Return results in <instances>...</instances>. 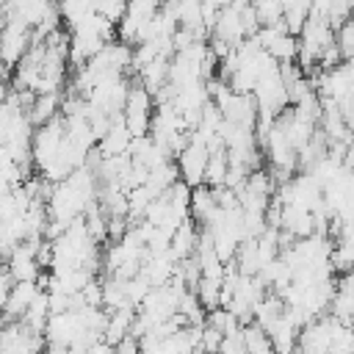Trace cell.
I'll return each instance as SVG.
<instances>
[{"label":"cell","mask_w":354,"mask_h":354,"mask_svg":"<svg viewBox=\"0 0 354 354\" xmlns=\"http://www.w3.org/2000/svg\"><path fill=\"white\" fill-rule=\"evenodd\" d=\"M86 354H116V351H113V346H111V343H105V340H97V343H94V346L86 351Z\"/></svg>","instance_id":"24"},{"label":"cell","mask_w":354,"mask_h":354,"mask_svg":"<svg viewBox=\"0 0 354 354\" xmlns=\"http://www.w3.org/2000/svg\"><path fill=\"white\" fill-rule=\"evenodd\" d=\"M177 313L188 321V324H194V326H202L205 324V307H202V301L196 299V293L188 288L183 296H180V304H177Z\"/></svg>","instance_id":"14"},{"label":"cell","mask_w":354,"mask_h":354,"mask_svg":"<svg viewBox=\"0 0 354 354\" xmlns=\"http://www.w3.org/2000/svg\"><path fill=\"white\" fill-rule=\"evenodd\" d=\"M30 44H33V28L25 25L22 19L6 17V25H3V33H0V58H3V64L17 66Z\"/></svg>","instance_id":"2"},{"label":"cell","mask_w":354,"mask_h":354,"mask_svg":"<svg viewBox=\"0 0 354 354\" xmlns=\"http://www.w3.org/2000/svg\"><path fill=\"white\" fill-rule=\"evenodd\" d=\"M130 141H133V136H130V130L124 127V116L122 113H116L113 119H111V127H108V133L97 141V152L102 155V158H116V155H127V149H130Z\"/></svg>","instance_id":"5"},{"label":"cell","mask_w":354,"mask_h":354,"mask_svg":"<svg viewBox=\"0 0 354 354\" xmlns=\"http://www.w3.org/2000/svg\"><path fill=\"white\" fill-rule=\"evenodd\" d=\"M351 326H354V315H351Z\"/></svg>","instance_id":"27"},{"label":"cell","mask_w":354,"mask_h":354,"mask_svg":"<svg viewBox=\"0 0 354 354\" xmlns=\"http://www.w3.org/2000/svg\"><path fill=\"white\" fill-rule=\"evenodd\" d=\"M254 102H257V111H263V113H271V116H277L282 108H288L290 102H288V91H285V83H282V77H279V66L277 69H271V72H266L260 80H257V86H254Z\"/></svg>","instance_id":"3"},{"label":"cell","mask_w":354,"mask_h":354,"mask_svg":"<svg viewBox=\"0 0 354 354\" xmlns=\"http://www.w3.org/2000/svg\"><path fill=\"white\" fill-rule=\"evenodd\" d=\"M205 324L213 326V329H218L221 335H232V332L241 329V321H238L227 307H213V310H207V313H205Z\"/></svg>","instance_id":"15"},{"label":"cell","mask_w":354,"mask_h":354,"mask_svg":"<svg viewBox=\"0 0 354 354\" xmlns=\"http://www.w3.org/2000/svg\"><path fill=\"white\" fill-rule=\"evenodd\" d=\"M36 293H39V282H14L11 290H8L3 318L6 321H22V315L30 307V301L36 299Z\"/></svg>","instance_id":"7"},{"label":"cell","mask_w":354,"mask_h":354,"mask_svg":"<svg viewBox=\"0 0 354 354\" xmlns=\"http://www.w3.org/2000/svg\"><path fill=\"white\" fill-rule=\"evenodd\" d=\"M0 354H3V351H0Z\"/></svg>","instance_id":"28"},{"label":"cell","mask_w":354,"mask_h":354,"mask_svg":"<svg viewBox=\"0 0 354 354\" xmlns=\"http://www.w3.org/2000/svg\"><path fill=\"white\" fill-rule=\"evenodd\" d=\"M11 285H14V279H11L6 271H0V315H3V310H6V301H8V290H11Z\"/></svg>","instance_id":"22"},{"label":"cell","mask_w":354,"mask_h":354,"mask_svg":"<svg viewBox=\"0 0 354 354\" xmlns=\"http://www.w3.org/2000/svg\"><path fill=\"white\" fill-rule=\"evenodd\" d=\"M335 44H337L343 61L354 53V14H348V17L340 22V28L335 30Z\"/></svg>","instance_id":"17"},{"label":"cell","mask_w":354,"mask_h":354,"mask_svg":"<svg viewBox=\"0 0 354 354\" xmlns=\"http://www.w3.org/2000/svg\"><path fill=\"white\" fill-rule=\"evenodd\" d=\"M64 136H66V130H64V116H61V113L33 130V138H30V158H33L36 171H41V169L55 158V152L61 149Z\"/></svg>","instance_id":"1"},{"label":"cell","mask_w":354,"mask_h":354,"mask_svg":"<svg viewBox=\"0 0 354 354\" xmlns=\"http://www.w3.org/2000/svg\"><path fill=\"white\" fill-rule=\"evenodd\" d=\"M241 337H243V346H246L249 354H257V351H263V348L271 346L268 332L260 324H254V321H249L246 326H241Z\"/></svg>","instance_id":"16"},{"label":"cell","mask_w":354,"mask_h":354,"mask_svg":"<svg viewBox=\"0 0 354 354\" xmlns=\"http://www.w3.org/2000/svg\"><path fill=\"white\" fill-rule=\"evenodd\" d=\"M279 230H285L293 238H307L315 232V218L313 210L299 207V205H282V218H279Z\"/></svg>","instance_id":"6"},{"label":"cell","mask_w":354,"mask_h":354,"mask_svg":"<svg viewBox=\"0 0 354 354\" xmlns=\"http://www.w3.org/2000/svg\"><path fill=\"white\" fill-rule=\"evenodd\" d=\"M58 113H61V97H58V91H53V94H36V100H33V105L28 111V119H30L33 127H39V124L55 119Z\"/></svg>","instance_id":"10"},{"label":"cell","mask_w":354,"mask_h":354,"mask_svg":"<svg viewBox=\"0 0 354 354\" xmlns=\"http://www.w3.org/2000/svg\"><path fill=\"white\" fill-rule=\"evenodd\" d=\"M113 351H116V354H141V348H138V337H133V335L122 337V340L113 346Z\"/></svg>","instance_id":"21"},{"label":"cell","mask_w":354,"mask_h":354,"mask_svg":"<svg viewBox=\"0 0 354 354\" xmlns=\"http://www.w3.org/2000/svg\"><path fill=\"white\" fill-rule=\"evenodd\" d=\"M94 11L108 22L119 25V19L127 14V0H94Z\"/></svg>","instance_id":"18"},{"label":"cell","mask_w":354,"mask_h":354,"mask_svg":"<svg viewBox=\"0 0 354 354\" xmlns=\"http://www.w3.org/2000/svg\"><path fill=\"white\" fill-rule=\"evenodd\" d=\"M6 69H8V66H6V64H3V58H0V77H6Z\"/></svg>","instance_id":"25"},{"label":"cell","mask_w":354,"mask_h":354,"mask_svg":"<svg viewBox=\"0 0 354 354\" xmlns=\"http://www.w3.org/2000/svg\"><path fill=\"white\" fill-rule=\"evenodd\" d=\"M343 166L354 171V136H351V138H348V144H346V155H343Z\"/></svg>","instance_id":"23"},{"label":"cell","mask_w":354,"mask_h":354,"mask_svg":"<svg viewBox=\"0 0 354 354\" xmlns=\"http://www.w3.org/2000/svg\"><path fill=\"white\" fill-rule=\"evenodd\" d=\"M335 108H337V113L343 116L346 127L354 130V91H348V94H343L340 100H335Z\"/></svg>","instance_id":"20"},{"label":"cell","mask_w":354,"mask_h":354,"mask_svg":"<svg viewBox=\"0 0 354 354\" xmlns=\"http://www.w3.org/2000/svg\"><path fill=\"white\" fill-rule=\"evenodd\" d=\"M227 166H230V160H227V147H224V149H216V152H210V158H207V166H205V177H202V183H205V185H210V188H218V185H224V177H227Z\"/></svg>","instance_id":"12"},{"label":"cell","mask_w":354,"mask_h":354,"mask_svg":"<svg viewBox=\"0 0 354 354\" xmlns=\"http://www.w3.org/2000/svg\"><path fill=\"white\" fill-rule=\"evenodd\" d=\"M207 158H210L207 147H205L202 141H194V138H191V141H188V144L174 155L177 171H180V180H183V183H188L191 188H194V185H199V183H202V177H205Z\"/></svg>","instance_id":"4"},{"label":"cell","mask_w":354,"mask_h":354,"mask_svg":"<svg viewBox=\"0 0 354 354\" xmlns=\"http://www.w3.org/2000/svg\"><path fill=\"white\" fill-rule=\"evenodd\" d=\"M196 293V299L202 301L205 310L221 307V279H210V277H199V282L191 288Z\"/></svg>","instance_id":"13"},{"label":"cell","mask_w":354,"mask_h":354,"mask_svg":"<svg viewBox=\"0 0 354 354\" xmlns=\"http://www.w3.org/2000/svg\"><path fill=\"white\" fill-rule=\"evenodd\" d=\"M216 207H218V205H216V199H213V188H210V185L199 183V185H194V188H191L188 213H191V218H194L199 227L213 216V210H216Z\"/></svg>","instance_id":"8"},{"label":"cell","mask_w":354,"mask_h":354,"mask_svg":"<svg viewBox=\"0 0 354 354\" xmlns=\"http://www.w3.org/2000/svg\"><path fill=\"white\" fill-rule=\"evenodd\" d=\"M196 241H199V224H196L194 218H185V221H183V224L174 230L169 249H171V254H174L177 260H183V257L194 254Z\"/></svg>","instance_id":"9"},{"label":"cell","mask_w":354,"mask_h":354,"mask_svg":"<svg viewBox=\"0 0 354 354\" xmlns=\"http://www.w3.org/2000/svg\"><path fill=\"white\" fill-rule=\"evenodd\" d=\"M47 318H50V301H47V290H41V288H39L36 299L30 301V307H28V310H25V315H22V324H25L28 329H33V332L44 335Z\"/></svg>","instance_id":"11"},{"label":"cell","mask_w":354,"mask_h":354,"mask_svg":"<svg viewBox=\"0 0 354 354\" xmlns=\"http://www.w3.org/2000/svg\"><path fill=\"white\" fill-rule=\"evenodd\" d=\"M221 332L218 329H213V326H202V335H199V348L205 351V354H216L218 351V346H221Z\"/></svg>","instance_id":"19"},{"label":"cell","mask_w":354,"mask_h":354,"mask_svg":"<svg viewBox=\"0 0 354 354\" xmlns=\"http://www.w3.org/2000/svg\"><path fill=\"white\" fill-rule=\"evenodd\" d=\"M257 354H277V351H274V348L268 346V348H263V351H257Z\"/></svg>","instance_id":"26"}]
</instances>
